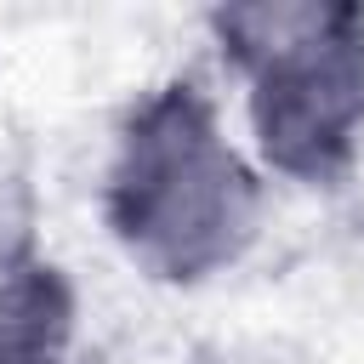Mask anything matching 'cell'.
Here are the masks:
<instances>
[{"label": "cell", "instance_id": "cell-1", "mask_svg": "<svg viewBox=\"0 0 364 364\" xmlns=\"http://www.w3.org/2000/svg\"><path fill=\"white\" fill-rule=\"evenodd\" d=\"M262 210V171L228 142L205 85L171 80L131 108L102 176V216L148 279L199 284L228 273L256 245Z\"/></svg>", "mask_w": 364, "mask_h": 364}, {"label": "cell", "instance_id": "cell-2", "mask_svg": "<svg viewBox=\"0 0 364 364\" xmlns=\"http://www.w3.org/2000/svg\"><path fill=\"white\" fill-rule=\"evenodd\" d=\"M210 34L245 80L256 159L290 182H341L364 148V6H222Z\"/></svg>", "mask_w": 364, "mask_h": 364}, {"label": "cell", "instance_id": "cell-3", "mask_svg": "<svg viewBox=\"0 0 364 364\" xmlns=\"http://www.w3.org/2000/svg\"><path fill=\"white\" fill-rule=\"evenodd\" d=\"M74 336V284L28 256L0 273V364H57Z\"/></svg>", "mask_w": 364, "mask_h": 364}, {"label": "cell", "instance_id": "cell-4", "mask_svg": "<svg viewBox=\"0 0 364 364\" xmlns=\"http://www.w3.org/2000/svg\"><path fill=\"white\" fill-rule=\"evenodd\" d=\"M34 205H28V188L11 176V171H0V273L6 267H17V262H28L34 250Z\"/></svg>", "mask_w": 364, "mask_h": 364}]
</instances>
